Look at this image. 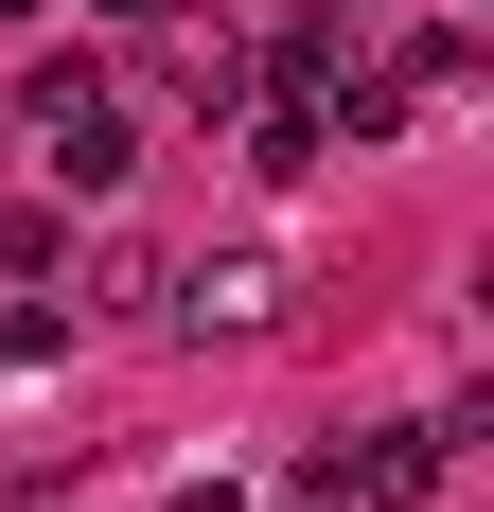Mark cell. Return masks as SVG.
<instances>
[{
    "mask_svg": "<svg viewBox=\"0 0 494 512\" xmlns=\"http://www.w3.org/2000/svg\"><path fill=\"white\" fill-rule=\"evenodd\" d=\"M159 318H195V336H265V318H283V265H265V248H212V265L159 283Z\"/></svg>",
    "mask_w": 494,
    "mask_h": 512,
    "instance_id": "cell-3",
    "label": "cell"
},
{
    "mask_svg": "<svg viewBox=\"0 0 494 512\" xmlns=\"http://www.w3.org/2000/svg\"><path fill=\"white\" fill-rule=\"evenodd\" d=\"M36 142H53L71 195H124V177H142V142H124V106H106L89 71H36Z\"/></svg>",
    "mask_w": 494,
    "mask_h": 512,
    "instance_id": "cell-1",
    "label": "cell"
},
{
    "mask_svg": "<svg viewBox=\"0 0 494 512\" xmlns=\"http://www.w3.org/2000/svg\"><path fill=\"white\" fill-rule=\"evenodd\" d=\"M89 18H159V0H89Z\"/></svg>",
    "mask_w": 494,
    "mask_h": 512,
    "instance_id": "cell-6",
    "label": "cell"
},
{
    "mask_svg": "<svg viewBox=\"0 0 494 512\" xmlns=\"http://www.w3.org/2000/svg\"><path fill=\"white\" fill-rule=\"evenodd\" d=\"M71 265V212H0V283H53Z\"/></svg>",
    "mask_w": 494,
    "mask_h": 512,
    "instance_id": "cell-4",
    "label": "cell"
},
{
    "mask_svg": "<svg viewBox=\"0 0 494 512\" xmlns=\"http://www.w3.org/2000/svg\"><path fill=\"white\" fill-rule=\"evenodd\" d=\"M459 424H371V442H318V512H406L424 477H442Z\"/></svg>",
    "mask_w": 494,
    "mask_h": 512,
    "instance_id": "cell-2",
    "label": "cell"
},
{
    "mask_svg": "<svg viewBox=\"0 0 494 512\" xmlns=\"http://www.w3.org/2000/svg\"><path fill=\"white\" fill-rule=\"evenodd\" d=\"M177 512H247V495H230V477H177Z\"/></svg>",
    "mask_w": 494,
    "mask_h": 512,
    "instance_id": "cell-5",
    "label": "cell"
}]
</instances>
